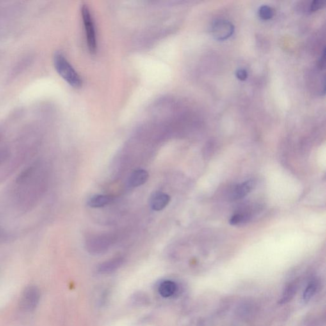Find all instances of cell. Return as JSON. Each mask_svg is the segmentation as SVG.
Segmentation results:
<instances>
[{
  "instance_id": "obj_1",
  "label": "cell",
  "mask_w": 326,
  "mask_h": 326,
  "mask_svg": "<svg viewBox=\"0 0 326 326\" xmlns=\"http://www.w3.org/2000/svg\"><path fill=\"white\" fill-rule=\"evenodd\" d=\"M54 64L56 71L68 84L75 88H81L83 79L63 54L60 52L55 54Z\"/></svg>"
},
{
  "instance_id": "obj_2",
  "label": "cell",
  "mask_w": 326,
  "mask_h": 326,
  "mask_svg": "<svg viewBox=\"0 0 326 326\" xmlns=\"http://www.w3.org/2000/svg\"><path fill=\"white\" fill-rule=\"evenodd\" d=\"M82 17H83L84 28H85L87 44L91 54H95L97 51V33L92 14L89 6L86 4L82 6Z\"/></svg>"
},
{
  "instance_id": "obj_3",
  "label": "cell",
  "mask_w": 326,
  "mask_h": 326,
  "mask_svg": "<svg viewBox=\"0 0 326 326\" xmlns=\"http://www.w3.org/2000/svg\"><path fill=\"white\" fill-rule=\"evenodd\" d=\"M40 291L37 287L29 286L22 292L19 300L20 309L25 312L34 311L40 300Z\"/></svg>"
},
{
  "instance_id": "obj_4",
  "label": "cell",
  "mask_w": 326,
  "mask_h": 326,
  "mask_svg": "<svg viewBox=\"0 0 326 326\" xmlns=\"http://www.w3.org/2000/svg\"><path fill=\"white\" fill-rule=\"evenodd\" d=\"M213 36L218 40H224L233 33L234 28L231 22L224 19H217L213 24Z\"/></svg>"
},
{
  "instance_id": "obj_5",
  "label": "cell",
  "mask_w": 326,
  "mask_h": 326,
  "mask_svg": "<svg viewBox=\"0 0 326 326\" xmlns=\"http://www.w3.org/2000/svg\"><path fill=\"white\" fill-rule=\"evenodd\" d=\"M170 202L169 195L161 192H156L150 198V207L156 211H160L167 206Z\"/></svg>"
},
{
  "instance_id": "obj_6",
  "label": "cell",
  "mask_w": 326,
  "mask_h": 326,
  "mask_svg": "<svg viewBox=\"0 0 326 326\" xmlns=\"http://www.w3.org/2000/svg\"><path fill=\"white\" fill-rule=\"evenodd\" d=\"M254 183L252 181H247L238 185L232 194V199L238 200L242 199L254 188Z\"/></svg>"
},
{
  "instance_id": "obj_7",
  "label": "cell",
  "mask_w": 326,
  "mask_h": 326,
  "mask_svg": "<svg viewBox=\"0 0 326 326\" xmlns=\"http://www.w3.org/2000/svg\"><path fill=\"white\" fill-rule=\"evenodd\" d=\"M149 179V173L144 170H137L134 171L130 175L129 179V186L136 188L142 186Z\"/></svg>"
},
{
  "instance_id": "obj_8",
  "label": "cell",
  "mask_w": 326,
  "mask_h": 326,
  "mask_svg": "<svg viewBox=\"0 0 326 326\" xmlns=\"http://www.w3.org/2000/svg\"><path fill=\"white\" fill-rule=\"evenodd\" d=\"M123 259L122 258H115L109 261L105 262V263L100 266L99 270L102 273H110L113 272L122 265Z\"/></svg>"
},
{
  "instance_id": "obj_9",
  "label": "cell",
  "mask_w": 326,
  "mask_h": 326,
  "mask_svg": "<svg viewBox=\"0 0 326 326\" xmlns=\"http://www.w3.org/2000/svg\"><path fill=\"white\" fill-rule=\"evenodd\" d=\"M159 293L163 298H169L177 291V285L171 280H165L159 285Z\"/></svg>"
},
{
  "instance_id": "obj_10",
  "label": "cell",
  "mask_w": 326,
  "mask_h": 326,
  "mask_svg": "<svg viewBox=\"0 0 326 326\" xmlns=\"http://www.w3.org/2000/svg\"><path fill=\"white\" fill-rule=\"evenodd\" d=\"M113 198L109 195H96L89 201V205L93 208L104 207L113 202Z\"/></svg>"
},
{
  "instance_id": "obj_11",
  "label": "cell",
  "mask_w": 326,
  "mask_h": 326,
  "mask_svg": "<svg viewBox=\"0 0 326 326\" xmlns=\"http://www.w3.org/2000/svg\"><path fill=\"white\" fill-rule=\"evenodd\" d=\"M296 284L292 283L289 285L285 289L282 295L281 300H280V303H285L289 302L295 295L296 292Z\"/></svg>"
},
{
  "instance_id": "obj_12",
  "label": "cell",
  "mask_w": 326,
  "mask_h": 326,
  "mask_svg": "<svg viewBox=\"0 0 326 326\" xmlns=\"http://www.w3.org/2000/svg\"><path fill=\"white\" fill-rule=\"evenodd\" d=\"M317 289H318V285H317L316 282H311L305 289L304 293H303V302L305 303L309 302L316 294Z\"/></svg>"
},
{
  "instance_id": "obj_13",
  "label": "cell",
  "mask_w": 326,
  "mask_h": 326,
  "mask_svg": "<svg viewBox=\"0 0 326 326\" xmlns=\"http://www.w3.org/2000/svg\"><path fill=\"white\" fill-rule=\"evenodd\" d=\"M258 13L262 19L269 20L273 16V10L270 6L263 5L259 8Z\"/></svg>"
},
{
  "instance_id": "obj_14",
  "label": "cell",
  "mask_w": 326,
  "mask_h": 326,
  "mask_svg": "<svg viewBox=\"0 0 326 326\" xmlns=\"http://www.w3.org/2000/svg\"><path fill=\"white\" fill-rule=\"evenodd\" d=\"M247 217L243 215V214H236V215L232 217L231 219L229 220V223L231 225H237L240 224L241 222H242L243 221L245 220V218Z\"/></svg>"
},
{
  "instance_id": "obj_15",
  "label": "cell",
  "mask_w": 326,
  "mask_h": 326,
  "mask_svg": "<svg viewBox=\"0 0 326 326\" xmlns=\"http://www.w3.org/2000/svg\"><path fill=\"white\" fill-rule=\"evenodd\" d=\"M325 2L324 1H321V0H315V1L312 2L311 5H310L309 10L312 11V12L318 10L319 9L323 7V6H325Z\"/></svg>"
},
{
  "instance_id": "obj_16",
  "label": "cell",
  "mask_w": 326,
  "mask_h": 326,
  "mask_svg": "<svg viewBox=\"0 0 326 326\" xmlns=\"http://www.w3.org/2000/svg\"><path fill=\"white\" fill-rule=\"evenodd\" d=\"M237 78L240 81H245L248 77L247 72L245 69H240L236 72Z\"/></svg>"
},
{
  "instance_id": "obj_17",
  "label": "cell",
  "mask_w": 326,
  "mask_h": 326,
  "mask_svg": "<svg viewBox=\"0 0 326 326\" xmlns=\"http://www.w3.org/2000/svg\"><path fill=\"white\" fill-rule=\"evenodd\" d=\"M326 53H325V49H324L323 54L322 56L321 57L320 60L319 61V67L321 68H325V58Z\"/></svg>"
}]
</instances>
